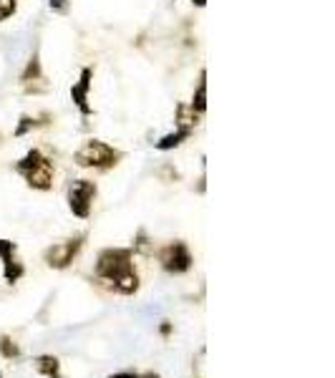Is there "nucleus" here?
Returning <instances> with one entry per match:
<instances>
[{"label":"nucleus","mask_w":335,"mask_h":378,"mask_svg":"<svg viewBox=\"0 0 335 378\" xmlns=\"http://www.w3.org/2000/svg\"><path fill=\"white\" fill-rule=\"evenodd\" d=\"M204 94H207V84H204V73H202V78H199V86H197V96H194V101H191V108H194V111H199V114H202L204 106H207V101H204Z\"/></svg>","instance_id":"obj_11"},{"label":"nucleus","mask_w":335,"mask_h":378,"mask_svg":"<svg viewBox=\"0 0 335 378\" xmlns=\"http://www.w3.org/2000/svg\"><path fill=\"white\" fill-rule=\"evenodd\" d=\"M78 247H81V240H68V242H58L51 250L46 252V260L51 267H66L68 263H73Z\"/></svg>","instance_id":"obj_6"},{"label":"nucleus","mask_w":335,"mask_h":378,"mask_svg":"<svg viewBox=\"0 0 335 378\" xmlns=\"http://www.w3.org/2000/svg\"><path fill=\"white\" fill-rule=\"evenodd\" d=\"M36 368L43 373V376L58 378V360L51 358V355H41V358H38V363H36Z\"/></svg>","instance_id":"obj_10"},{"label":"nucleus","mask_w":335,"mask_h":378,"mask_svg":"<svg viewBox=\"0 0 335 378\" xmlns=\"http://www.w3.org/2000/svg\"><path fill=\"white\" fill-rule=\"evenodd\" d=\"M48 3H51V8H53V11H61V13H63V11L68 8L66 0H48Z\"/></svg>","instance_id":"obj_14"},{"label":"nucleus","mask_w":335,"mask_h":378,"mask_svg":"<svg viewBox=\"0 0 335 378\" xmlns=\"http://www.w3.org/2000/svg\"><path fill=\"white\" fill-rule=\"evenodd\" d=\"M191 3H197V6H204V0H191Z\"/></svg>","instance_id":"obj_16"},{"label":"nucleus","mask_w":335,"mask_h":378,"mask_svg":"<svg viewBox=\"0 0 335 378\" xmlns=\"http://www.w3.org/2000/svg\"><path fill=\"white\" fill-rule=\"evenodd\" d=\"M111 378H137L134 373H119V376H111Z\"/></svg>","instance_id":"obj_15"},{"label":"nucleus","mask_w":335,"mask_h":378,"mask_svg":"<svg viewBox=\"0 0 335 378\" xmlns=\"http://www.w3.org/2000/svg\"><path fill=\"white\" fill-rule=\"evenodd\" d=\"M13 252H15V245L8 240H0V258L6 263V280L8 282H15L20 275H23V265H18L13 260Z\"/></svg>","instance_id":"obj_8"},{"label":"nucleus","mask_w":335,"mask_h":378,"mask_svg":"<svg viewBox=\"0 0 335 378\" xmlns=\"http://www.w3.org/2000/svg\"><path fill=\"white\" fill-rule=\"evenodd\" d=\"M119 159H121V151H116L114 146L103 144L99 139L86 141V144L73 154V162L86 169H108V167H114Z\"/></svg>","instance_id":"obj_3"},{"label":"nucleus","mask_w":335,"mask_h":378,"mask_svg":"<svg viewBox=\"0 0 335 378\" xmlns=\"http://www.w3.org/2000/svg\"><path fill=\"white\" fill-rule=\"evenodd\" d=\"M15 172L28 182L33 189H51L53 182V162L43 156L38 149H30L28 154L15 164Z\"/></svg>","instance_id":"obj_2"},{"label":"nucleus","mask_w":335,"mask_h":378,"mask_svg":"<svg viewBox=\"0 0 335 378\" xmlns=\"http://www.w3.org/2000/svg\"><path fill=\"white\" fill-rule=\"evenodd\" d=\"M15 8H18L15 0H0V20L11 18L13 13H15Z\"/></svg>","instance_id":"obj_12"},{"label":"nucleus","mask_w":335,"mask_h":378,"mask_svg":"<svg viewBox=\"0 0 335 378\" xmlns=\"http://www.w3.org/2000/svg\"><path fill=\"white\" fill-rule=\"evenodd\" d=\"M96 197V184L89 179H76L68 187V204H71V212L81 220L91 215V202Z\"/></svg>","instance_id":"obj_4"},{"label":"nucleus","mask_w":335,"mask_h":378,"mask_svg":"<svg viewBox=\"0 0 335 378\" xmlns=\"http://www.w3.org/2000/svg\"><path fill=\"white\" fill-rule=\"evenodd\" d=\"M146 378H159V376H154V373H149V376H146Z\"/></svg>","instance_id":"obj_17"},{"label":"nucleus","mask_w":335,"mask_h":378,"mask_svg":"<svg viewBox=\"0 0 335 378\" xmlns=\"http://www.w3.org/2000/svg\"><path fill=\"white\" fill-rule=\"evenodd\" d=\"M162 265L167 272H187L191 267V255L187 250V245L174 242V245L164 247L162 252Z\"/></svg>","instance_id":"obj_5"},{"label":"nucleus","mask_w":335,"mask_h":378,"mask_svg":"<svg viewBox=\"0 0 335 378\" xmlns=\"http://www.w3.org/2000/svg\"><path fill=\"white\" fill-rule=\"evenodd\" d=\"M191 134V129H184V126H179L177 132L174 134H169V137H164L159 144H156V149H162V151H167V149H172V146H179L182 141H184L187 137Z\"/></svg>","instance_id":"obj_9"},{"label":"nucleus","mask_w":335,"mask_h":378,"mask_svg":"<svg viewBox=\"0 0 335 378\" xmlns=\"http://www.w3.org/2000/svg\"><path fill=\"white\" fill-rule=\"evenodd\" d=\"M3 353L11 358V355H18V348H15V346H11V341H3Z\"/></svg>","instance_id":"obj_13"},{"label":"nucleus","mask_w":335,"mask_h":378,"mask_svg":"<svg viewBox=\"0 0 335 378\" xmlns=\"http://www.w3.org/2000/svg\"><path fill=\"white\" fill-rule=\"evenodd\" d=\"M96 272L103 280L114 282L121 293H134L139 288V277L132 267V250H106L101 252Z\"/></svg>","instance_id":"obj_1"},{"label":"nucleus","mask_w":335,"mask_h":378,"mask_svg":"<svg viewBox=\"0 0 335 378\" xmlns=\"http://www.w3.org/2000/svg\"><path fill=\"white\" fill-rule=\"evenodd\" d=\"M89 89H91V68H84V71H81V78H78V84L71 89V99L76 101V106L81 108V114H86V116L91 114Z\"/></svg>","instance_id":"obj_7"}]
</instances>
